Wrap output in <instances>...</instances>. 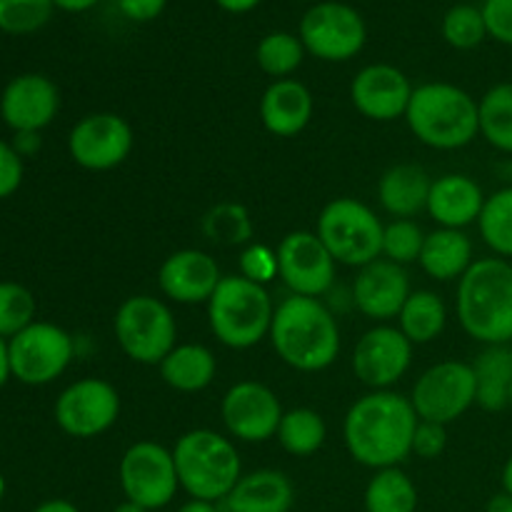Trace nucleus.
<instances>
[{
  "mask_svg": "<svg viewBox=\"0 0 512 512\" xmlns=\"http://www.w3.org/2000/svg\"><path fill=\"white\" fill-rule=\"evenodd\" d=\"M313 118V95L298 80H275L260 100V120L278 138H293Z\"/></svg>",
  "mask_w": 512,
  "mask_h": 512,
  "instance_id": "23",
  "label": "nucleus"
},
{
  "mask_svg": "<svg viewBox=\"0 0 512 512\" xmlns=\"http://www.w3.org/2000/svg\"><path fill=\"white\" fill-rule=\"evenodd\" d=\"M33 512H80L73 503L68 500H48V503L38 505Z\"/></svg>",
  "mask_w": 512,
  "mask_h": 512,
  "instance_id": "47",
  "label": "nucleus"
},
{
  "mask_svg": "<svg viewBox=\"0 0 512 512\" xmlns=\"http://www.w3.org/2000/svg\"><path fill=\"white\" fill-rule=\"evenodd\" d=\"M120 415L118 390L98 378H85L60 393L55 420L73 438H95L113 428Z\"/></svg>",
  "mask_w": 512,
  "mask_h": 512,
  "instance_id": "13",
  "label": "nucleus"
},
{
  "mask_svg": "<svg viewBox=\"0 0 512 512\" xmlns=\"http://www.w3.org/2000/svg\"><path fill=\"white\" fill-rule=\"evenodd\" d=\"M310 3H323V0H310Z\"/></svg>",
  "mask_w": 512,
  "mask_h": 512,
  "instance_id": "55",
  "label": "nucleus"
},
{
  "mask_svg": "<svg viewBox=\"0 0 512 512\" xmlns=\"http://www.w3.org/2000/svg\"><path fill=\"white\" fill-rule=\"evenodd\" d=\"M410 298L408 273L393 260H373L363 265L353 283V300L370 320H390L400 315Z\"/></svg>",
  "mask_w": 512,
  "mask_h": 512,
  "instance_id": "20",
  "label": "nucleus"
},
{
  "mask_svg": "<svg viewBox=\"0 0 512 512\" xmlns=\"http://www.w3.org/2000/svg\"><path fill=\"white\" fill-rule=\"evenodd\" d=\"M420 418L413 403L398 393L378 390L360 398L345 415V445L365 468H395L413 453Z\"/></svg>",
  "mask_w": 512,
  "mask_h": 512,
  "instance_id": "1",
  "label": "nucleus"
},
{
  "mask_svg": "<svg viewBox=\"0 0 512 512\" xmlns=\"http://www.w3.org/2000/svg\"><path fill=\"white\" fill-rule=\"evenodd\" d=\"M328 438V428L320 413L310 408H295L283 415L278 428V440L295 458H308L318 453Z\"/></svg>",
  "mask_w": 512,
  "mask_h": 512,
  "instance_id": "31",
  "label": "nucleus"
},
{
  "mask_svg": "<svg viewBox=\"0 0 512 512\" xmlns=\"http://www.w3.org/2000/svg\"><path fill=\"white\" fill-rule=\"evenodd\" d=\"M480 135L493 148L512 153V83L490 88L478 103Z\"/></svg>",
  "mask_w": 512,
  "mask_h": 512,
  "instance_id": "32",
  "label": "nucleus"
},
{
  "mask_svg": "<svg viewBox=\"0 0 512 512\" xmlns=\"http://www.w3.org/2000/svg\"><path fill=\"white\" fill-rule=\"evenodd\" d=\"M240 275L253 283L265 285L278 275V253H273L265 245H250L243 255H240Z\"/></svg>",
  "mask_w": 512,
  "mask_h": 512,
  "instance_id": "40",
  "label": "nucleus"
},
{
  "mask_svg": "<svg viewBox=\"0 0 512 512\" xmlns=\"http://www.w3.org/2000/svg\"><path fill=\"white\" fill-rule=\"evenodd\" d=\"M443 38L458 50H473L488 38L483 10L475 5H455L443 18Z\"/></svg>",
  "mask_w": 512,
  "mask_h": 512,
  "instance_id": "35",
  "label": "nucleus"
},
{
  "mask_svg": "<svg viewBox=\"0 0 512 512\" xmlns=\"http://www.w3.org/2000/svg\"><path fill=\"white\" fill-rule=\"evenodd\" d=\"M10 373L25 385H48L73 360V338L53 323H30L8 340Z\"/></svg>",
  "mask_w": 512,
  "mask_h": 512,
  "instance_id": "10",
  "label": "nucleus"
},
{
  "mask_svg": "<svg viewBox=\"0 0 512 512\" xmlns=\"http://www.w3.org/2000/svg\"><path fill=\"white\" fill-rule=\"evenodd\" d=\"M295 500L293 483L278 470H258L243 475L228 498L225 512H290Z\"/></svg>",
  "mask_w": 512,
  "mask_h": 512,
  "instance_id": "24",
  "label": "nucleus"
},
{
  "mask_svg": "<svg viewBox=\"0 0 512 512\" xmlns=\"http://www.w3.org/2000/svg\"><path fill=\"white\" fill-rule=\"evenodd\" d=\"M278 275L293 295L318 298L328 293L335 278V260L318 233L298 230L285 235L278 245Z\"/></svg>",
  "mask_w": 512,
  "mask_h": 512,
  "instance_id": "14",
  "label": "nucleus"
},
{
  "mask_svg": "<svg viewBox=\"0 0 512 512\" xmlns=\"http://www.w3.org/2000/svg\"><path fill=\"white\" fill-rule=\"evenodd\" d=\"M485 195L480 185L468 175L450 173L433 180L428 198V213L435 223L450 230H463L465 225L475 223L483 213Z\"/></svg>",
  "mask_w": 512,
  "mask_h": 512,
  "instance_id": "22",
  "label": "nucleus"
},
{
  "mask_svg": "<svg viewBox=\"0 0 512 512\" xmlns=\"http://www.w3.org/2000/svg\"><path fill=\"white\" fill-rule=\"evenodd\" d=\"M203 230L210 240L215 243H245L253 235V225H250L248 210L243 205L223 203L218 208L210 210L203 220Z\"/></svg>",
  "mask_w": 512,
  "mask_h": 512,
  "instance_id": "38",
  "label": "nucleus"
},
{
  "mask_svg": "<svg viewBox=\"0 0 512 512\" xmlns=\"http://www.w3.org/2000/svg\"><path fill=\"white\" fill-rule=\"evenodd\" d=\"M220 413L228 433L243 443H265L275 438L285 415L273 390L253 380L233 385L225 393Z\"/></svg>",
  "mask_w": 512,
  "mask_h": 512,
  "instance_id": "16",
  "label": "nucleus"
},
{
  "mask_svg": "<svg viewBox=\"0 0 512 512\" xmlns=\"http://www.w3.org/2000/svg\"><path fill=\"white\" fill-rule=\"evenodd\" d=\"M383 223L365 203L355 198L330 200L318 218V238L335 263L363 265L383 253Z\"/></svg>",
  "mask_w": 512,
  "mask_h": 512,
  "instance_id": "7",
  "label": "nucleus"
},
{
  "mask_svg": "<svg viewBox=\"0 0 512 512\" xmlns=\"http://www.w3.org/2000/svg\"><path fill=\"white\" fill-rule=\"evenodd\" d=\"M120 488L145 510L165 508L180 488L173 453L150 440L130 445L120 460Z\"/></svg>",
  "mask_w": 512,
  "mask_h": 512,
  "instance_id": "11",
  "label": "nucleus"
},
{
  "mask_svg": "<svg viewBox=\"0 0 512 512\" xmlns=\"http://www.w3.org/2000/svg\"><path fill=\"white\" fill-rule=\"evenodd\" d=\"M38 145H40L38 143V133H18V143H15V150H18L20 155L33 153Z\"/></svg>",
  "mask_w": 512,
  "mask_h": 512,
  "instance_id": "48",
  "label": "nucleus"
},
{
  "mask_svg": "<svg viewBox=\"0 0 512 512\" xmlns=\"http://www.w3.org/2000/svg\"><path fill=\"white\" fill-rule=\"evenodd\" d=\"M10 373V355H8V343H5V338H0V388L5 385V380H8Z\"/></svg>",
  "mask_w": 512,
  "mask_h": 512,
  "instance_id": "49",
  "label": "nucleus"
},
{
  "mask_svg": "<svg viewBox=\"0 0 512 512\" xmlns=\"http://www.w3.org/2000/svg\"><path fill=\"white\" fill-rule=\"evenodd\" d=\"M168 0H118L120 13L133 23H150L165 10Z\"/></svg>",
  "mask_w": 512,
  "mask_h": 512,
  "instance_id": "44",
  "label": "nucleus"
},
{
  "mask_svg": "<svg viewBox=\"0 0 512 512\" xmlns=\"http://www.w3.org/2000/svg\"><path fill=\"white\" fill-rule=\"evenodd\" d=\"M398 318L400 330L410 343H433L445 328V305L430 290H418V293H410Z\"/></svg>",
  "mask_w": 512,
  "mask_h": 512,
  "instance_id": "29",
  "label": "nucleus"
},
{
  "mask_svg": "<svg viewBox=\"0 0 512 512\" xmlns=\"http://www.w3.org/2000/svg\"><path fill=\"white\" fill-rule=\"evenodd\" d=\"M23 183V155L8 143H0V200L10 198Z\"/></svg>",
  "mask_w": 512,
  "mask_h": 512,
  "instance_id": "43",
  "label": "nucleus"
},
{
  "mask_svg": "<svg viewBox=\"0 0 512 512\" xmlns=\"http://www.w3.org/2000/svg\"><path fill=\"white\" fill-rule=\"evenodd\" d=\"M368 512H415L418 510V488L398 468L378 470L365 490Z\"/></svg>",
  "mask_w": 512,
  "mask_h": 512,
  "instance_id": "30",
  "label": "nucleus"
},
{
  "mask_svg": "<svg viewBox=\"0 0 512 512\" xmlns=\"http://www.w3.org/2000/svg\"><path fill=\"white\" fill-rule=\"evenodd\" d=\"M418 260L430 278L443 280V283L458 280L473 265V243L463 230H435V233L425 235Z\"/></svg>",
  "mask_w": 512,
  "mask_h": 512,
  "instance_id": "26",
  "label": "nucleus"
},
{
  "mask_svg": "<svg viewBox=\"0 0 512 512\" xmlns=\"http://www.w3.org/2000/svg\"><path fill=\"white\" fill-rule=\"evenodd\" d=\"M303 55V40L293 33H283V30L265 35L258 43V50H255V58H258V65L263 68V73L273 75L278 80L295 73L300 68V63H303Z\"/></svg>",
  "mask_w": 512,
  "mask_h": 512,
  "instance_id": "34",
  "label": "nucleus"
},
{
  "mask_svg": "<svg viewBox=\"0 0 512 512\" xmlns=\"http://www.w3.org/2000/svg\"><path fill=\"white\" fill-rule=\"evenodd\" d=\"M445 445H448V433L445 425L430 423V420H420L413 435V453L423 460H433L443 455Z\"/></svg>",
  "mask_w": 512,
  "mask_h": 512,
  "instance_id": "42",
  "label": "nucleus"
},
{
  "mask_svg": "<svg viewBox=\"0 0 512 512\" xmlns=\"http://www.w3.org/2000/svg\"><path fill=\"white\" fill-rule=\"evenodd\" d=\"M410 403L420 420L440 425L458 420L468 413L470 405H475L473 365L445 360L428 368L415 383Z\"/></svg>",
  "mask_w": 512,
  "mask_h": 512,
  "instance_id": "12",
  "label": "nucleus"
},
{
  "mask_svg": "<svg viewBox=\"0 0 512 512\" xmlns=\"http://www.w3.org/2000/svg\"><path fill=\"white\" fill-rule=\"evenodd\" d=\"M405 120L420 143L438 150L465 148L480 133L478 103L473 95L450 83H425L415 88Z\"/></svg>",
  "mask_w": 512,
  "mask_h": 512,
  "instance_id": "4",
  "label": "nucleus"
},
{
  "mask_svg": "<svg viewBox=\"0 0 512 512\" xmlns=\"http://www.w3.org/2000/svg\"><path fill=\"white\" fill-rule=\"evenodd\" d=\"M275 308L263 285L228 275L218 283L213 298L208 300L210 330L223 345L245 350L258 345L273 325Z\"/></svg>",
  "mask_w": 512,
  "mask_h": 512,
  "instance_id": "6",
  "label": "nucleus"
},
{
  "mask_svg": "<svg viewBox=\"0 0 512 512\" xmlns=\"http://www.w3.org/2000/svg\"><path fill=\"white\" fill-rule=\"evenodd\" d=\"M3 493H5V483H3V478H0V498H3Z\"/></svg>",
  "mask_w": 512,
  "mask_h": 512,
  "instance_id": "54",
  "label": "nucleus"
},
{
  "mask_svg": "<svg viewBox=\"0 0 512 512\" xmlns=\"http://www.w3.org/2000/svg\"><path fill=\"white\" fill-rule=\"evenodd\" d=\"M70 158L85 170L118 168L133 150V130L115 113L85 115L68 138Z\"/></svg>",
  "mask_w": 512,
  "mask_h": 512,
  "instance_id": "15",
  "label": "nucleus"
},
{
  "mask_svg": "<svg viewBox=\"0 0 512 512\" xmlns=\"http://www.w3.org/2000/svg\"><path fill=\"white\" fill-rule=\"evenodd\" d=\"M350 98H353L358 113H363L365 118L390 123V120L408 113L413 88H410V80L405 78L403 70L378 63L368 65L355 75L353 85H350Z\"/></svg>",
  "mask_w": 512,
  "mask_h": 512,
  "instance_id": "19",
  "label": "nucleus"
},
{
  "mask_svg": "<svg viewBox=\"0 0 512 512\" xmlns=\"http://www.w3.org/2000/svg\"><path fill=\"white\" fill-rule=\"evenodd\" d=\"M410 360H413V343L405 338L403 330L380 325L358 340L353 353V370L360 383L383 390L408 373Z\"/></svg>",
  "mask_w": 512,
  "mask_h": 512,
  "instance_id": "17",
  "label": "nucleus"
},
{
  "mask_svg": "<svg viewBox=\"0 0 512 512\" xmlns=\"http://www.w3.org/2000/svg\"><path fill=\"white\" fill-rule=\"evenodd\" d=\"M178 512H220V508L215 503H208V500H190Z\"/></svg>",
  "mask_w": 512,
  "mask_h": 512,
  "instance_id": "50",
  "label": "nucleus"
},
{
  "mask_svg": "<svg viewBox=\"0 0 512 512\" xmlns=\"http://www.w3.org/2000/svg\"><path fill=\"white\" fill-rule=\"evenodd\" d=\"M480 10L490 38L512 45V0H485Z\"/></svg>",
  "mask_w": 512,
  "mask_h": 512,
  "instance_id": "41",
  "label": "nucleus"
},
{
  "mask_svg": "<svg viewBox=\"0 0 512 512\" xmlns=\"http://www.w3.org/2000/svg\"><path fill=\"white\" fill-rule=\"evenodd\" d=\"M60 108L58 88L50 78L25 73L10 80L0 98V115L15 133H38L53 123Z\"/></svg>",
  "mask_w": 512,
  "mask_h": 512,
  "instance_id": "18",
  "label": "nucleus"
},
{
  "mask_svg": "<svg viewBox=\"0 0 512 512\" xmlns=\"http://www.w3.org/2000/svg\"><path fill=\"white\" fill-rule=\"evenodd\" d=\"M35 298L18 283H0V338H15L35 323Z\"/></svg>",
  "mask_w": 512,
  "mask_h": 512,
  "instance_id": "36",
  "label": "nucleus"
},
{
  "mask_svg": "<svg viewBox=\"0 0 512 512\" xmlns=\"http://www.w3.org/2000/svg\"><path fill=\"white\" fill-rule=\"evenodd\" d=\"M503 493H508L512 498V455H510L508 463H505V468H503Z\"/></svg>",
  "mask_w": 512,
  "mask_h": 512,
  "instance_id": "52",
  "label": "nucleus"
},
{
  "mask_svg": "<svg viewBox=\"0 0 512 512\" xmlns=\"http://www.w3.org/2000/svg\"><path fill=\"white\" fill-rule=\"evenodd\" d=\"M300 40L310 55L328 63H343L363 50L368 30L355 8L323 0L315 3L300 20Z\"/></svg>",
  "mask_w": 512,
  "mask_h": 512,
  "instance_id": "9",
  "label": "nucleus"
},
{
  "mask_svg": "<svg viewBox=\"0 0 512 512\" xmlns=\"http://www.w3.org/2000/svg\"><path fill=\"white\" fill-rule=\"evenodd\" d=\"M475 403L483 410H503L510 405L512 350L508 345H488L473 363Z\"/></svg>",
  "mask_w": 512,
  "mask_h": 512,
  "instance_id": "27",
  "label": "nucleus"
},
{
  "mask_svg": "<svg viewBox=\"0 0 512 512\" xmlns=\"http://www.w3.org/2000/svg\"><path fill=\"white\" fill-rule=\"evenodd\" d=\"M430 185L433 180L418 165H395L380 178L378 198L390 215L408 220L428 208Z\"/></svg>",
  "mask_w": 512,
  "mask_h": 512,
  "instance_id": "25",
  "label": "nucleus"
},
{
  "mask_svg": "<svg viewBox=\"0 0 512 512\" xmlns=\"http://www.w3.org/2000/svg\"><path fill=\"white\" fill-rule=\"evenodd\" d=\"M218 263L203 250H178L160 265V290L183 305L208 303L220 283Z\"/></svg>",
  "mask_w": 512,
  "mask_h": 512,
  "instance_id": "21",
  "label": "nucleus"
},
{
  "mask_svg": "<svg viewBox=\"0 0 512 512\" xmlns=\"http://www.w3.org/2000/svg\"><path fill=\"white\" fill-rule=\"evenodd\" d=\"M480 235L500 258H512V188H503L485 198L478 218Z\"/></svg>",
  "mask_w": 512,
  "mask_h": 512,
  "instance_id": "33",
  "label": "nucleus"
},
{
  "mask_svg": "<svg viewBox=\"0 0 512 512\" xmlns=\"http://www.w3.org/2000/svg\"><path fill=\"white\" fill-rule=\"evenodd\" d=\"M180 488L193 500L223 503L238 485L240 455L235 445L213 430H190L173 450Z\"/></svg>",
  "mask_w": 512,
  "mask_h": 512,
  "instance_id": "5",
  "label": "nucleus"
},
{
  "mask_svg": "<svg viewBox=\"0 0 512 512\" xmlns=\"http://www.w3.org/2000/svg\"><path fill=\"white\" fill-rule=\"evenodd\" d=\"M53 0H0V30L28 35L43 28L53 15Z\"/></svg>",
  "mask_w": 512,
  "mask_h": 512,
  "instance_id": "37",
  "label": "nucleus"
},
{
  "mask_svg": "<svg viewBox=\"0 0 512 512\" xmlns=\"http://www.w3.org/2000/svg\"><path fill=\"white\" fill-rule=\"evenodd\" d=\"M510 408H512V390H510Z\"/></svg>",
  "mask_w": 512,
  "mask_h": 512,
  "instance_id": "56",
  "label": "nucleus"
},
{
  "mask_svg": "<svg viewBox=\"0 0 512 512\" xmlns=\"http://www.w3.org/2000/svg\"><path fill=\"white\" fill-rule=\"evenodd\" d=\"M113 512H150V510H145L143 505H138V503H130V500H125V503H120L118 508H115Z\"/></svg>",
  "mask_w": 512,
  "mask_h": 512,
  "instance_id": "53",
  "label": "nucleus"
},
{
  "mask_svg": "<svg viewBox=\"0 0 512 512\" xmlns=\"http://www.w3.org/2000/svg\"><path fill=\"white\" fill-rule=\"evenodd\" d=\"M270 340L278 358L303 373L325 370L340 353V330L333 313L318 298L305 295H290L278 305Z\"/></svg>",
  "mask_w": 512,
  "mask_h": 512,
  "instance_id": "2",
  "label": "nucleus"
},
{
  "mask_svg": "<svg viewBox=\"0 0 512 512\" xmlns=\"http://www.w3.org/2000/svg\"><path fill=\"white\" fill-rule=\"evenodd\" d=\"M215 355L205 345H178L160 363V375L165 383L180 393H198L205 390L215 378Z\"/></svg>",
  "mask_w": 512,
  "mask_h": 512,
  "instance_id": "28",
  "label": "nucleus"
},
{
  "mask_svg": "<svg viewBox=\"0 0 512 512\" xmlns=\"http://www.w3.org/2000/svg\"><path fill=\"white\" fill-rule=\"evenodd\" d=\"M488 512H512V498L508 493L495 495L493 500L488 503Z\"/></svg>",
  "mask_w": 512,
  "mask_h": 512,
  "instance_id": "51",
  "label": "nucleus"
},
{
  "mask_svg": "<svg viewBox=\"0 0 512 512\" xmlns=\"http://www.w3.org/2000/svg\"><path fill=\"white\" fill-rule=\"evenodd\" d=\"M173 313L153 295H133L115 313V338L123 353L140 365H160L175 348Z\"/></svg>",
  "mask_w": 512,
  "mask_h": 512,
  "instance_id": "8",
  "label": "nucleus"
},
{
  "mask_svg": "<svg viewBox=\"0 0 512 512\" xmlns=\"http://www.w3.org/2000/svg\"><path fill=\"white\" fill-rule=\"evenodd\" d=\"M98 0H53L55 8L65 10V13H83V10H90Z\"/></svg>",
  "mask_w": 512,
  "mask_h": 512,
  "instance_id": "46",
  "label": "nucleus"
},
{
  "mask_svg": "<svg viewBox=\"0 0 512 512\" xmlns=\"http://www.w3.org/2000/svg\"><path fill=\"white\" fill-rule=\"evenodd\" d=\"M215 3L223 10H228V13H250V10L258 8L263 0H215Z\"/></svg>",
  "mask_w": 512,
  "mask_h": 512,
  "instance_id": "45",
  "label": "nucleus"
},
{
  "mask_svg": "<svg viewBox=\"0 0 512 512\" xmlns=\"http://www.w3.org/2000/svg\"><path fill=\"white\" fill-rule=\"evenodd\" d=\"M423 243V230L413 220H395L383 233V253L388 255V260H393L398 265H408L413 260H418Z\"/></svg>",
  "mask_w": 512,
  "mask_h": 512,
  "instance_id": "39",
  "label": "nucleus"
},
{
  "mask_svg": "<svg viewBox=\"0 0 512 512\" xmlns=\"http://www.w3.org/2000/svg\"><path fill=\"white\" fill-rule=\"evenodd\" d=\"M458 318L485 345L512 340V265L505 258L475 260L458 285Z\"/></svg>",
  "mask_w": 512,
  "mask_h": 512,
  "instance_id": "3",
  "label": "nucleus"
}]
</instances>
